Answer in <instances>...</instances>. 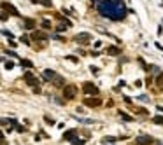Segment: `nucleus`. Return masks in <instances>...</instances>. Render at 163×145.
<instances>
[{"label": "nucleus", "instance_id": "nucleus-1", "mask_svg": "<svg viewBox=\"0 0 163 145\" xmlns=\"http://www.w3.org/2000/svg\"><path fill=\"white\" fill-rule=\"evenodd\" d=\"M95 4L98 12L104 18L112 19V21H121L128 14L125 0H95Z\"/></svg>", "mask_w": 163, "mask_h": 145}, {"label": "nucleus", "instance_id": "nucleus-2", "mask_svg": "<svg viewBox=\"0 0 163 145\" xmlns=\"http://www.w3.org/2000/svg\"><path fill=\"white\" fill-rule=\"evenodd\" d=\"M76 96H77V86L76 84H65L63 86V98L74 100Z\"/></svg>", "mask_w": 163, "mask_h": 145}, {"label": "nucleus", "instance_id": "nucleus-3", "mask_svg": "<svg viewBox=\"0 0 163 145\" xmlns=\"http://www.w3.org/2000/svg\"><path fill=\"white\" fill-rule=\"evenodd\" d=\"M83 91L86 94H95V96L98 94V88L93 84V82H84V84H83Z\"/></svg>", "mask_w": 163, "mask_h": 145}, {"label": "nucleus", "instance_id": "nucleus-4", "mask_svg": "<svg viewBox=\"0 0 163 145\" xmlns=\"http://www.w3.org/2000/svg\"><path fill=\"white\" fill-rule=\"evenodd\" d=\"M2 9H4V12H9L11 16H19V11L9 2H2Z\"/></svg>", "mask_w": 163, "mask_h": 145}, {"label": "nucleus", "instance_id": "nucleus-5", "mask_svg": "<svg viewBox=\"0 0 163 145\" xmlns=\"http://www.w3.org/2000/svg\"><path fill=\"white\" fill-rule=\"evenodd\" d=\"M84 105L88 107H100L102 105V98H84Z\"/></svg>", "mask_w": 163, "mask_h": 145}, {"label": "nucleus", "instance_id": "nucleus-6", "mask_svg": "<svg viewBox=\"0 0 163 145\" xmlns=\"http://www.w3.org/2000/svg\"><path fill=\"white\" fill-rule=\"evenodd\" d=\"M25 80H27V84H28V86H32V88L39 86V80L35 79V75H33L32 72H27V74H25Z\"/></svg>", "mask_w": 163, "mask_h": 145}, {"label": "nucleus", "instance_id": "nucleus-7", "mask_svg": "<svg viewBox=\"0 0 163 145\" xmlns=\"http://www.w3.org/2000/svg\"><path fill=\"white\" fill-rule=\"evenodd\" d=\"M76 40H77L79 44H89L91 35H89V33H77V35H76Z\"/></svg>", "mask_w": 163, "mask_h": 145}, {"label": "nucleus", "instance_id": "nucleus-8", "mask_svg": "<svg viewBox=\"0 0 163 145\" xmlns=\"http://www.w3.org/2000/svg\"><path fill=\"white\" fill-rule=\"evenodd\" d=\"M137 143L138 145H151V143H154V138H151V136H138Z\"/></svg>", "mask_w": 163, "mask_h": 145}, {"label": "nucleus", "instance_id": "nucleus-9", "mask_svg": "<svg viewBox=\"0 0 163 145\" xmlns=\"http://www.w3.org/2000/svg\"><path fill=\"white\" fill-rule=\"evenodd\" d=\"M32 38L33 40H48V35H46V32H32Z\"/></svg>", "mask_w": 163, "mask_h": 145}, {"label": "nucleus", "instance_id": "nucleus-10", "mask_svg": "<svg viewBox=\"0 0 163 145\" xmlns=\"http://www.w3.org/2000/svg\"><path fill=\"white\" fill-rule=\"evenodd\" d=\"M76 129H68V131H65L63 133V140H67V142H72L74 138H76Z\"/></svg>", "mask_w": 163, "mask_h": 145}, {"label": "nucleus", "instance_id": "nucleus-11", "mask_svg": "<svg viewBox=\"0 0 163 145\" xmlns=\"http://www.w3.org/2000/svg\"><path fill=\"white\" fill-rule=\"evenodd\" d=\"M105 51H107V54H110V56H119V54H121V49L116 47V46H109Z\"/></svg>", "mask_w": 163, "mask_h": 145}, {"label": "nucleus", "instance_id": "nucleus-12", "mask_svg": "<svg viewBox=\"0 0 163 145\" xmlns=\"http://www.w3.org/2000/svg\"><path fill=\"white\" fill-rule=\"evenodd\" d=\"M53 84H55L56 88H63V86H65V80H63V77H60V75H56V77L53 79Z\"/></svg>", "mask_w": 163, "mask_h": 145}, {"label": "nucleus", "instance_id": "nucleus-13", "mask_svg": "<svg viewBox=\"0 0 163 145\" xmlns=\"http://www.w3.org/2000/svg\"><path fill=\"white\" fill-rule=\"evenodd\" d=\"M55 77H56V74H55L53 70H44V79H46V80H53Z\"/></svg>", "mask_w": 163, "mask_h": 145}, {"label": "nucleus", "instance_id": "nucleus-14", "mask_svg": "<svg viewBox=\"0 0 163 145\" xmlns=\"http://www.w3.org/2000/svg\"><path fill=\"white\" fill-rule=\"evenodd\" d=\"M25 26H27L28 30H32V28L35 26V21H33V19H25Z\"/></svg>", "mask_w": 163, "mask_h": 145}, {"label": "nucleus", "instance_id": "nucleus-15", "mask_svg": "<svg viewBox=\"0 0 163 145\" xmlns=\"http://www.w3.org/2000/svg\"><path fill=\"white\" fill-rule=\"evenodd\" d=\"M156 84H158L160 89H163V74H160V75L156 77Z\"/></svg>", "mask_w": 163, "mask_h": 145}, {"label": "nucleus", "instance_id": "nucleus-16", "mask_svg": "<svg viewBox=\"0 0 163 145\" xmlns=\"http://www.w3.org/2000/svg\"><path fill=\"white\" fill-rule=\"evenodd\" d=\"M21 67H27V68H32V67H33V63H32V61H28V59H21Z\"/></svg>", "mask_w": 163, "mask_h": 145}, {"label": "nucleus", "instance_id": "nucleus-17", "mask_svg": "<svg viewBox=\"0 0 163 145\" xmlns=\"http://www.w3.org/2000/svg\"><path fill=\"white\" fill-rule=\"evenodd\" d=\"M153 122H154V124H163V115H156V117H153Z\"/></svg>", "mask_w": 163, "mask_h": 145}, {"label": "nucleus", "instance_id": "nucleus-18", "mask_svg": "<svg viewBox=\"0 0 163 145\" xmlns=\"http://www.w3.org/2000/svg\"><path fill=\"white\" fill-rule=\"evenodd\" d=\"M119 115H121V119H123V121H128V122H130V121H133V119H132L130 115H126L125 112H119Z\"/></svg>", "mask_w": 163, "mask_h": 145}, {"label": "nucleus", "instance_id": "nucleus-19", "mask_svg": "<svg viewBox=\"0 0 163 145\" xmlns=\"http://www.w3.org/2000/svg\"><path fill=\"white\" fill-rule=\"evenodd\" d=\"M107 142H109V143H114L116 138H114V136H105V138H104V143H107Z\"/></svg>", "mask_w": 163, "mask_h": 145}, {"label": "nucleus", "instance_id": "nucleus-20", "mask_svg": "<svg viewBox=\"0 0 163 145\" xmlns=\"http://www.w3.org/2000/svg\"><path fill=\"white\" fill-rule=\"evenodd\" d=\"M39 4H42V5H46V7H51L53 4H51V0H40Z\"/></svg>", "mask_w": 163, "mask_h": 145}, {"label": "nucleus", "instance_id": "nucleus-21", "mask_svg": "<svg viewBox=\"0 0 163 145\" xmlns=\"http://www.w3.org/2000/svg\"><path fill=\"white\" fill-rule=\"evenodd\" d=\"M42 26H44L46 30H49V28H51V23L48 21V19H44V21H42Z\"/></svg>", "mask_w": 163, "mask_h": 145}, {"label": "nucleus", "instance_id": "nucleus-22", "mask_svg": "<svg viewBox=\"0 0 163 145\" xmlns=\"http://www.w3.org/2000/svg\"><path fill=\"white\" fill-rule=\"evenodd\" d=\"M67 28H68L67 25H58V26H56V32H65Z\"/></svg>", "mask_w": 163, "mask_h": 145}, {"label": "nucleus", "instance_id": "nucleus-23", "mask_svg": "<svg viewBox=\"0 0 163 145\" xmlns=\"http://www.w3.org/2000/svg\"><path fill=\"white\" fill-rule=\"evenodd\" d=\"M5 68H7V70L14 68V63H12V61H5Z\"/></svg>", "mask_w": 163, "mask_h": 145}, {"label": "nucleus", "instance_id": "nucleus-24", "mask_svg": "<svg viewBox=\"0 0 163 145\" xmlns=\"http://www.w3.org/2000/svg\"><path fill=\"white\" fill-rule=\"evenodd\" d=\"M135 112H137V114H140V115L147 114V110H146V109H135Z\"/></svg>", "mask_w": 163, "mask_h": 145}, {"label": "nucleus", "instance_id": "nucleus-25", "mask_svg": "<svg viewBox=\"0 0 163 145\" xmlns=\"http://www.w3.org/2000/svg\"><path fill=\"white\" fill-rule=\"evenodd\" d=\"M21 42H23V44H27V46H30V40H28V37H21Z\"/></svg>", "mask_w": 163, "mask_h": 145}, {"label": "nucleus", "instance_id": "nucleus-26", "mask_svg": "<svg viewBox=\"0 0 163 145\" xmlns=\"http://www.w3.org/2000/svg\"><path fill=\"white\" fill-rule=\"evenodd\" d=\"M44 119H46V122H49V124H55V121H53V119H51V117H48V115H46V117H44Z\"/></svg>", "mask_w": 163, "mask_h": 145}, {"label": "nucleus", "instance_id": "nucleus-27", "mask_svg": "<svg viewBox=\"0 0 163 145\" xmlns=\"http://www.w3.org/2000/svg\"><path fill=\"white\" fill-rule=\"evenodd\" d=\"M67 58L70 59V61H74V63H77V61H79V59H77V58H74V56H67Z\"/></svg>", "mask_w": 163, "mask_h": 145}, {"label": "nucleus", "instance_id": "nucleus-28", "mask_svg": "<svg viewBox=\"0 0 163 145\" xmlns=\"http://www.w3.org/2000/svg\"><path fill=\"white\" fill-rule=\"evenodd\" d=\"M30 2H32V4H39V2H40V0H30Z\"/></svg>", "mask_w": 163, "mask_h": 145}, {"label": "nucleus", "instance_id": "nucleus-29", "mask_svg": "<svg viewBox=\"0 0 163 145\" xmlns=\"http://www.w3.org/2000/svg\"><path fill=\"white\" fill-rule=\"evenodd\" d=\"M0 145H7V142H4V140H0Z\"/></svg>", "mask_w": 163, "mask_h": 145}, {"label": "nucleus", "instance_id": "nucleus-30", "mask_svg": "<svg viewBox=\"0 0 163 145\" xmlns=\"http://www.w3.org/2000/svg\"><path fill=\"white\" fill-rule=\"evenodd\" d=\"M0 140H4V135H2V131H0Z\"/></svg>", "mask_w": 163, "mask_h": 145}]
</instances>
